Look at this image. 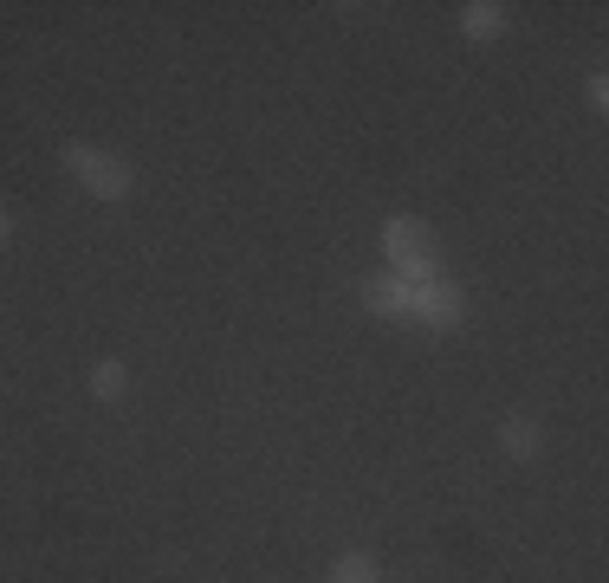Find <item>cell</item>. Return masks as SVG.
<instances>
[{
  "instance_id": "cell-5",
  "label": "cell",
  "mask_w": 609,
  "mask_h": 583,
  "mask_svg": "<svg viewBox=\"0 0 609 583\" xmlns=\"http://www.w3.org/2000/svg\"><path fill=\"white\" fill-rule=\"evenodd\" d=\"M460 27H467L473 39H493V33H506V7L480 0V7H467V13H460Z\"/></svg>"
},
{
  "instance_id": "cell-2",
  "label": "cell",
  "mask_w": 609,
  "mask_h": 583,
  "mask_svg": "<svg viewBox=\"0 0 609 583\" xmlns=\"http://www.w3.org/2000/svg\"><path fill=\"white\" fill-rule=\"evenodd\" d=\"M382 247H389V260H396V272H402L409 285H428V279H435V260H428V233H421L416 221H389Z\"/></svg>"
},
{
  "instance_id": "cell-7",
  "label": "cell",
  "mask_w": 609,
  "mask_h": 583,
  "mask_svg": "<svg viewBox=\"0 0 609 583\" xmlns=\"http://www.w3.org/2000/svg\"><path fill=\"white\" fill-rule=\"evenodd\" d=\"M91 395H98V402L123 395V363H98V370H91Z\"/></svg>"
},
{
  "instance_id": "cell-3",
  "label": "cell",
  "mask_w": 609,
  "mask_h": 583,
  "mask_svg": "<svg viewBox=\"0 0 609 583\" xmlns=\"http://www.w3.org/2000/svg\"><path fill=\"white\" fill-rule=\"evenodd\" d=\"M409 311H416L421 324H435V331H455L460 318H467V292L448 285V279H428V285H416V305Z\"/></svg>"
},
{
  "instance_id": "cell-1",
  "label": "cell",
  "mask_w": 609,
  "mask_h": 583,
  "mask_svg": "<svg viewBox=\"0 0 609 583\" xmlns=\"http://www.w3.org/2000/svg\"><path fill=\"white\" fill-rule=\"evenodd\" d=\"M66 169H72L78 182L91 194H104V201H117V194H130V169L117 162V155L91 150V143H66Z\"/></svg>"
},
{
  "instance_id": "cell-4",
  "label": "cell",
  "mask_w": 609,
  "mask_h": 583,
  "mask_svg": "<svg viewBox=\"0 0 609 583\" xmlns=\"http://www.w3.org/2000/svg\"><path fill=\"white\" fill-rule=\"evenodd\" d=\"M363 305H370V311H409V305H416V285H409L402 272L370 279V285H363Z\"/></svg>"
},
{
  "instance_id": "cell-6",
  "label": "cell",
  "mask_w": 609,
  "mask_h": 583,
  "mask_svg": "<svg viewBox=\"0 0 609 583\" xmlns=\"http://www.w3.org/2000/svg\"><path fill=\"white\" fill-rule=\"evenodd\" d=\"M506 454H512V461H532L538 454V422L512 415V422H506Z\"/></svg>"
},
{
  "instance_id": "cell-8",
  "label": "cell",
  "mask_w": 609,
  "mask_h": 583,
  "mask_svg": "<svg viewBox=\"0 0 609 583\" xmlns=\"http://www.w3.org/2000/svg\"><path fill=\"white\" fill-rule=\"evenodd\" d=\"M331 583H377V564H370V557H338Z\"/></svg>"
},
{
  "instance_id": "cell-9",
  "label": "cell",
  "mask_w": 609,
  "mask_h": 583,
  "mask_svg": "<svg viewBox=\"0 0 609 583\" xmlns=\"http://www.w3.org/2000/svg\"><path fill=\"white\" fill-rule=\"evenodd\" d=\"M0 240H7V214H0Z\"/></svg>"
}]
</instances>
